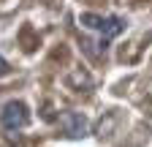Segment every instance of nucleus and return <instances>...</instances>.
<instances>
[{
    "mask_svg": "<svg viewBox=\"0 0 152 147\" xmlns=\"http://www.w3.org/2000/svg\"><path fill=\"white\" fill-rule=\"evenodd\" d=\"M79 25L87 30H95L103 35V41H111L125 30V19L122 16H98V14H82L79 16Z\"/></svg>",
    "mask_w": 152,
    "mask_h": 147,
    "instance_id": "nucleus-1",
    "label": "nucleus"
},
{
    "mask_svg": "<svg viewBox=\"0 0 152 147\" xmlns=\"http://www.w3.org/2000/svg\"><path fill=\"white\" fill-rule=\"evenodd\" d=\"M27 123H30V112L22 101H8L0 112V125L6 131H22Z\"/></svg>",
    "mask_w": 152,
    "mask_h": 147,
    "instance_id": "nucleus-2",
    "label": "nucleus"
},
{
    "mask_svg": "<svg viewBox=\"0 0 152 147\" xmlns=\"http://www.w3.org/2000/svg\"><path fill=\"white\" fill-rule=\"evenodd\" d=\"M60 128L63 134L71 136V139H79L87 134V117L82 112H63L60 115Z\"/></svg>",
    "mask_w": 152,
    "mask_h": 147,
    "instance_id": "nucleus-3",
    "label": "nucleus"
},
{
    "mask_svg": "<svg viewBox=\"0 0 152 147\" xmlns=\"http://www.w3.org/2000/svg\"><path fill=\"white\" fill-rule=\"evenodd\" d=\"M8 74H11V65L3 60V54H0V76H8Z\"/></svg>",
    "mask_w": 152,
    "mask_h": 147,
    "instance_id": "nucleus-4",
    "label": "nucleus"
}]
</instances>
